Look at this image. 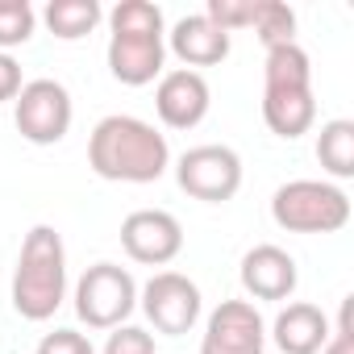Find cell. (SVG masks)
<instances>
[{"mask_svg": "<svg viewBox=\"0 0 354 354\" xmlns=\"http://www.w3.org/2000/svg\"><path fill=\"white\" fill-rule=\"evenodd\" d=\"M88 167L113 184H154L171 167V146L150 121L113 113L88 138Z\"/></svg>", "mask_w": 354, "mask_h": 354, "instance_id": "cell-1", "label": "cell"}, {"mask_svg": "<svg viewBox=\"0 0 354 354\" xmlns=\"http://www.w3.org/2000/svg\"><path fill=\"white\" fill-rule=\"evenodd\" d=\"M167 30L162 9L150 0H121L109 13V71L125 88H146L162 75Z\"/></svg>", "mask_w": 354, "mask_h": 354, "instance_id": "cell-2", "label": "cell"}, {"mask_svg": "<svg viewBox=\"0 0 354 354\" xmlns=\"http://www.w3.org/2000/svg\"><path fill=\"white\" fill-rule=\"evenodd\" d=\"M263 121L283 142H296L317 121L313 63H308V55L296 42L267 50V67H263Z\"/></svg>", "mask_w": 354, "mask_h": 354, "instance_id": "cell-3", "label": "cell"}, {"mask_svg": "<svg viewBox=\"0 0 354 354\" xmlns=\"http://www.w3.org/2000/svg\"><path fill=\"white\" fill-rule=\"evenodd\" d=\"M67 300V250L55 225H34L13 267V308L26 321H50Z\"/></svg>", "mask_w": 354, "mask_h": 354, "instance_id": "cell-4", "label": "cell"}, {"mask_svg": "<svg viewBox=\"0 0 354 354\" xmlns=\"http://www.w3.org/2000/svg\"><path fill=\"white\" fill-rule=\"evenodd\" d=\"M271 217L288 234H337L350 221V196L329 180H292L275 188Z\"/></svg>", "mask_w": 354, "mask_h": 354, "instance_id": "cell-5", "label": "cell"}, {"mask_svg": "<svg viewBox=\"0 0 354 354\" xmlns=\"http://www.w3.org/2000/svg\"><path fill=\"white\" fill-rule=\"evenodd\" d=\"M138 308V283L117 263H96L75 283V317L88 329H117Z\"/></svg>", "mask_w": 354, "mask_h": 354, "instance_id": "cell-6", "label": "cell"}, {"mask_svg": "<svg viewBox=\"0 0 354 354\" xmlns=\"http://www.w3.org/2000/svg\"><path fill=\"white\" fill-rule=\"evenodd\" d=\"M175 184H180L192 201L225 205L242 188V158H238V150L217 146V142L192 146V150L180 154V162H175Z\"/></svg>", "mask_w": 354, "mask_h": 354, "instance_id": "cell-7", "label": "cell"}, {"mask_svg": "<svg viewBox=\"0 0 354 354\" xmlns=\"http://www.w3.org/2000/svg\"><path fill=\"white\" fill-rule=\"evenodd\" d=\"M71 92L59 84V80H30L17 100H13V121H17V133L34 146H55L67 138L71 129Z\"/></svg>", "mask_w": 354, "mask_h": 354, "instance_id": "cell-8", "label": "cell"}, {"mask_svg": "<svg viewBox=\"0 0 354 354\" xmlns=\"http://www.w3.org/2000/svg\"><path fill=\"white\" fill-rule=\"evenodd\" d=\"M138 304H142L146 321L158 333H167V337L192 333V325L201 321V308H205L201 288L188 275H180V271H158V275H150L146 288L138 292Z\"/></svg>", "mask_w": 354, "mask_h": 354, "instance_id": "cell-9", "label": "cell"}, {"mask_svg": "<svg viewBox=\"0 0 354 354\" xmlns=\"http://www.w3.org/2000/svg\"><path fill=\"white\" fill-rule=\"evenodd\" d=\"M263 350H267V325L250 300H221L209 313L201 354H263Z\"/></svg>", "mask_w": 354, "mask_h": 354, "instance_id": "cell-10", "label": "cell"}, {"mask_svg": "<svg viewBox=\"0 0 354 354\" xmlns=\"http://www.w3.org/2000/svg\"><path fill=\"white\" fill-rule=\"evenodd\" d=\"M121 246L142 267H167L184 250V225L167 209H138L121 221Z\"/></svg>", "mask_w": 354, "mask_h": 354, "instance_id": "cell-11", "label": "cell"}, {"mask_svg": "<svg viewBox=\"0 0 354 354\" xmlns=\"http://www.w3.org/2000/svg\"><path fill=\"white\" fill-rule=\"evenodd\" d=\"M209 104H213V96H209V84L201 71L175 67V71L158 75L154 109H158V121L167 129H196L209 117Z\"/></svg>", "mask_w": 354, "mask_h": 354, "instance_id": "cell-12", "label": "cell"}, {"mask_svg": "<svg viewBox=\"0 0 354 354\" xmlns=\"http://www.w3.org/2000/svg\"><path fill=\"white\" fill-rule=\"evenodd\" d=\"M296 279H300L296 259L283 246L263 242L242 254V288L254 300H288L296 292Z\"/></svg>", "mask_w": 354, "mask_h": 354, "instance_id": "cell-13", "label": "cell"}, {"mask_svg": "<svg viewBox=\"0 0 354 354\" xmlns=\"http://www.w3.org/2000/svg\"><path fill=\"white\" fill-rule=\"evenodd\" d=\"M167 46L188 71L192 67H217L221 59H230V34L217 30L205 13H192V17L175 21L171 34H167Z\"/></svg>", "mask_w": 354, "mask_h": 354, "instance_id": "cell-14", "label": "cell"}, {"mask_svg": "<svg viewBox=\"0 0 354 354\" xmlns=\"http://www.w3.org/2000/svg\"><path fill=\"white\" fill-rule=\"evenodd\" d=\"M271 342L279 346V354H321L329 342V317L317 304H288L275 325H271Z\"/></svg>", "mask_w": 354, "mask_h": 354, "instance_id": "cell-15", "label": "cell"}, {"mask_svg": "<svg viewBox=\"0 0 354 354\" xmlns=\"http://www.w3.org/2000/svg\"><path fill=\"white\" fill-rule=\"evenodd\" d=\"M100 5L96 0H50V5L42 9V21H46V30L55 34V38H63V42H80V38H88L96 26H100Z\"/></svg>", "mask_w": 354, "mask_h": 354, "instance_id": "cell-16", "label": "cell"}, {"mask_svg": "<svg viewBox=\"0 0 354 354\" xmlns=\"http://www.w3.org/2000/svg\"><path fill=\"white\" fill-rule=\"evenodd\" d=\"M317 158L333 180H350L354 175V121L333 117L317 133Z\"/></svg>", "mask_w": 354, "mask_h": 354, "instance_id": "cell-17", "label": "cell"}, {"mask_svg": "<svg viewBox=\"0 0 354 354\" xmlns=\"http://www.w3.org/2000/svg\"><path fill=\"white\" fill-rule=\"evenodd\" d=\"M250 30L259 34V42H263L267 50L292 46V42H296V13L283 5V0H254Z\"/></svg>", "mask_w": 354, "mask_h": 354, "instance_id": "cell-18", "label": "cell"}, {"mask_svg": "<svg viewBox=\"0 0 354 354\" xmlns=\"http://www.w3.org/2000/svg\"><path fill=\"white\" fill-rule=\"evenodd\" d=\"M34 26H38V13L30 9V0H0V50H13V46H26L34 38Z\"/></svg>", "mask_w": 354, "mask_h": 354, "instance_id": "cell-19", "label": "cell"}, {"mask_svg": "<svg viewBox=\"0 0 354 354\" xmlns=\"http://www.w3.org/2000/svg\"><path fill=\"white\" fill-rule=\"evenodd\" d=\"M205 17H209L217 30H225V34H234V30H250L254 0H209Z\"/></svg>", "mask_w": 354, "mask_h": 354, "instance_id": "cell-20", "label": "cell"}, {"mask_svg": "<svg viewBox=\"0 0 354 354\" xmlns=\"http://www.w3.org/2000/svg\"><path fill=\"white\" fill-rule=\"evenodd\" d=\"M104 354H154V333L142 325H117L104 342Z\"/></svg>", "mask_w": 354, "mask_h": 354, "instance_id": "cell-21", "label": "cell"}, {"mask_svg": "<svg viewBox=\"0 0 354 354\" xmlns=\"http://www.w3.org/2000/svg\"><path fill=\"white\" fill-rule=\"evenodd\" d=\"M38 354H96V350L80 329H55L38 342Z\"/></svg>", "mask_w": 354, "mask_h": 354, "instance_id": "cell-22", "label": "cell"}, {"mask_svg": "<svg viewBox=\"0 0 354 354\" xmlns=\"http://www.w3.org/2000/svg\"><path fill=\"white\" fill-rule=\"evenodd\" d=\"M350 304H354V296H346V300H342V317H337V325L329 329V342H325V350H321V354H354V329H350Z\"/></svg>", "mask_w": 354, "mask_h": 354, "instance_id": "cell-23", "label": "cell"}, {"mask_svg": "<svg viewBox=\"0 0 354 354\" xmlns=\"http://www.w3.org/2000/svg\"><path fill=\"white\" fill-rule=\"evenodd\" d=\"M21 88H26V80H21V63H17L13 55L0 50V104H5V100H17Z\"/></svg>", "mask_w": 354, "mask_h": 354, "instance_id": "cell-24", "label": "cell"}]
</instances>
